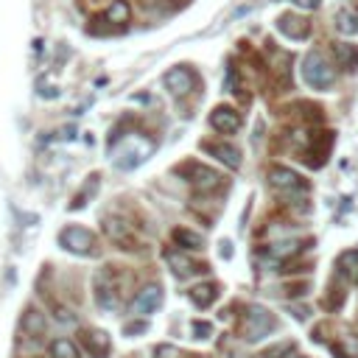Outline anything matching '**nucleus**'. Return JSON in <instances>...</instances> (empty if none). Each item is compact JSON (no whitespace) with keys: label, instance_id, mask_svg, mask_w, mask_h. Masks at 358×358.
I'll return each instance as SVG.
<instances>
[{"label":"nucleus","instance_id":"39448f33","mask_svg":"<svg viewBox=\"0 0 358 358\" xmlns=\"http://www.w3.org/2000/svg\"><path fill=\"white\" fill-rule=\"evenodd\" d=\"M269 185H271L280 196H285V199L303 196V193L308 190V185L303 182V177H300L297 171H292V168H285V165H274V168L269 171Z\"/></svg>","mask_w":358,"mask_h":358},{"label":"nucleus","instance_id":"bb28decb","mask_svg":"<svg viewBox=\"0 0 358 358\" xmlns=\"http://www.w3.org/2000/svg\"><path fill=\"white\" fill-rule=\"evenodd\" d=\"M344 297H347V292H341V289H336V285H333V289H330V297L322 300V305H325L328 311H339L341 303H344Z\"/></svg>","mask_w":358,"mask_h":358},{"label":"nucleus","instance_id":"f257e3e1","mask_svg":"<svg viewBox=\"0 0 358 358\" xmlns=\"http://www.w3.org/2000/svg\"><path fill=\"white\" fill-rule=\"evenodd\" d=\"M109 152H112V163L123 171L137 168L140 163H146L149 154L154 152V140L149 134H109Z\"/></svg>","mask_w":358,"mask_h":358},{"label":"nucleus","instance_id":"ddd939ff","mask_svg":"<svg viewBox=\"0 0 358 358\" xmlns=\"http://www.w3.org/2000/svg\"><path fill=\"white\" fill-rule=\"evenodd\" d=\"M82 341H84V350H87L93 358H107L109 350H112L109 333H104V330H98V328L84 330V333H82Z\"/></svg>","mask_w":358,"mask_h":358},{"label":"nucleus","instance_id":"f3484780","mask_svg":"<svg viewBox=\"0 0 358 358\" xmlns=\"http://www.w3.org/2000/svg\"><path fill=\"white\" fill-rule=\"evenodd\" d=\"M165 260H168V266H171L179 277H188V274L199 271V266H196L185 252H179V249H165Z\"/></svg>","mask_w":358,"mask_h":358},{"label":"nucleus","instance_id":"2eb2a0df","mask_svg":"<svg viewBox=\"0 0 358 358\" xmlns=\"http://www.w3.org/2000/svg\"><path fill=\"white\" fill-rule=\"evenodd\" d=\"M202 149L207 154H213L219 163H224L227 168H241V152L233 146V143H204Z\"/></svg>","mask_w":358,"mask_h":358},{"label":"nucleus","instance_id":"dca6fc26","mask_svg":"<svg viewBox=\"0 0 358 358\" xmlns=\"http://www.w3.org/2000/svg\"><path fill=\"white\" fill-rule=\"evenodd\" d=\"M188 297H190V303L196 308H210L213 303L219 300V285L216 283H199L188 292Z\"/></svg>","mask_w":358,"mask_h":358},{"label":"nucleus","instance_id":"2f4dec72","mask_svg":"<svg viewBox=\"0 0 358 358\" xmlns=\"http://www.w3.org/2000/svg\"><path fill=\"white\" fill-rule=\"evenodd\" d=\"M294 3H297L300 9H316V6H319V0H294Z\"/></svg>","mask_w":358,"mask_h":358},{"label":"nucleus","instance_id":"412c9836","mask_svg":"<svg viewBox=\"0 0 358 358\" xmlns=\"http://www.w3.org/2000/svg\"><path fill=\"white\" fill-rule=\"evenodd\" d=\"M23 330H26L28 336H45V330H48L45 314H39V311H28V314L23 316Z\"/></svg>","mask_w":358,"mask_h":358},{"label":"nucleus","instance_id":"6ab92c4d","mask_svg":"<svg viewBox=\"0 0 358 358\" xmlns=\"http://www.w3.org/2000/svg\"><path fill=\"white\" fill-rule=\"evenodd\" d=\"M336 266H339V274H341V277H347L350 283H358V249L341 252Z\"/></svg>","mask_w":358,"mask_h":358},{"label":"nucleus","instance_id":"a878e982","mask_svg":"<svg viewBox=\"0 0 358 358\" xmlns=\"http://www.w3.org/2000/svg\"><path fill=\"white\" fill-rule=\"evenodd\" d=\"M96 190H98V177H90V182L84 185V190H82V193H79V196L73 199V204H70V207H73V210L84 207V199H87V196H93Z\"/></svg>","mask_w":358,"mask_h":358},{"label":"nucleus","instance_id":"72a5a7b5","mask_svg":"<svg viewBox=\"0 0 358 358\" xmlns=\"http://www.w3.org/2000/svg\"><path fill=\"white\" fill-rule=\"evenodd\" d=\"M294 316L297 319H308V308H294Z\"/></svg>","mask_w":358,"mask_h":358},{"label":"nucleus","instance_id":"aec40b11","mask_svg":"<svg viewBox=\"0 0 358 358\" xmlns=\"http://www.w3.org/2000/svg\"><path fill=\"white\" fill-rule=\"evenodd\" d=\"M129 17H132V6H129V0H112V6L107 9V15H104V20L112 26H126L129 23Z\"/></svg>","mask_w":358,"mask_h":358},{"label":"nucleus","instance_id":"7ed1b4c3","mask_svg":"<svg viewBox=\"0 0 358 358\" xmlns=\"http://www.w3.org/2000/svg\"><path fill=\"white\" fill-rule=\"evenodd\" d=\"M274 328H277V319H274L266 308H260V305H249V308H247L244 325H241V333H244L247 341H260V339H266Z\"/></svg>","mask_w":358,"mask_h":358},{"label":"nucleus","instance_id":"423d86ee","mask_svg":"<svg viewBox=\"0 0 358 358\" xmlns=\"http://www.w3.org/2000/svg\"><path fill=\"white\" fill-rule=\"evenodd\" d=\"M199 193H213V190H219L222 188V174L219 171H213V168H207V165H202V163H188V165H182V168H177Z\"/></svg>","mask_w":358,"mask_h":358},{"label":"nucleus","instance_id":"cd10ccee","mask_svg":"<svg viewBox=\"0 0 358 358\" xmlns=\"http://www.w3.org/2000/svg\"><path fill=\"white\" fill-rule=\"evenodd\" d=\"M190 330H193V339H210L213 336V325L210 322H202V319H196L190 325Z\"/></svg>","mask_w":358,"mask_h":358},{"label":"nucleus","instance_id":"20e7f679","mask_svg":"<svg viewBox=\"0 0 358 358\" xmlns=\"http://www.w3.org/2000/svg\"><path fill=\"white\" fill-rule=\"evenodd\" d=\"M59 244H62V249L73 252V255H82V258L98 252L96 235H93L90 230H84V227H76V224H73V227H64V230L59 233Z\"/></svg>","mask_w":358,"mask_h":358},{"label":"nucleus","instance_id":"f8f14e48","mask_svg":"<svg viewBox=\"0 0 358 358\" xmlns=\"http://www.w3.org/2000/svg\"><path fill=\"white\" fill-rule=\"evenodd\" d=\"M210 126L222 134H235L241 129V115L233 107H216L210 112Z\"/></svg>","mask_w":358,"mask_h":358},{"label":"nucleus","instance_id":"0eeeda50","mask_svg":"<svg viewBox=\"0 0 358 358\" xmlns=\"http://www.w3.org/2000/svg\"><path fill=\"white\" fill-rule=\"evenodd\" d=\"M163 84H165V90H171L174 96H190V93L196 90V84H199V76L193 73L188 64H177V67H171L168 73H165Z\"/></svg>","mask_w":358,"mask_h":358},{"label":"nucleus","instance_id":"f03ea898","mask_svg":"<svg viewBox=\"0 0 358 358\" xmlns=\"http://www.w3.org/2000/svg\"><path fill=\"white\" fill-rule=\"evenodd\" d=\"M300 70H303V82H305L311 90H330V87L336 84V70H333V64H330L319 51L305 53Z\"/></svg>","mask_w":358,"mask_h":358},{"label":"nucleus","instance_id":"4be33fe9","mask_svg":"<svg viewBox=\"0 0 358 358\" xmlns=\"http://www.w3.org/2000/svg\"><path fill=\"white\" fill-rule=\"evenodd\" d=\"M51 358H79V347L70 339H53L51 341Z\"/></svg>","mask_w":358,"mask_h":358},{"label":"nucleus","instance_id":"5701e85b","mask_svg":"<svg viewBox=\"0 0 358 358\" xmlns=\"http://www.w3.org/2000/svg\"><path fill=\"white\" fill-rule=\"evenodd\" d=\"M336 56L344 70H358V48L355 45H336Z\"/></svg>","mask_w":358,"mask_h":358},{"label":"nucleus","instance_id":"c756f323","mask_svg":"<svg viewBox=\"0 0 358 358\" xmlns=\"http://www.w3.org/2000/svg\"><path fill=\"white\" fill-rule=\"evenodd\" d=\"M143 330H149V325H146V322H129V325L123 328V333H126V336H134V333H143Z\"/></svg>","mask_w":358,"mask_h":358},{"label":"nucleus","instance_id":"c85d7f7f","mask_svg":"<svg viewBox=\"0 0 358 358\" xmlns=\"http://www.w3.org/2000/svg\"><path fill=\"white\" fill-rule=\"evenodd\" d=\"M154 355H157V358H182V352H179L174 344H160V347L154 350Z\"/></svg>","mask_w":358,"mask_h":358},{"label":"nucleus","instance_id":"9b49d317","mask_svg":"<svg viewBox=\"0 0 358 358\" xmlns=\"http://www.w3.org/2000/svg\"><path fill=\"white\" fill-rule=\"evenodd\" d=\"M163 305V289L160 285H146L134 300H132V314H137V316H149V314H154L157 308Z\"/></svg>","mask_w":358,"mask_h":358},{"label":"nucleus","instance_id":"f704fd0d","mask_svg":"<svg viewBox=\"0 0 358 358\" xmlns=\"http://www.w3.org/2000/svg\"><path fill=\"white\" fill-rule=\"evenodd\" d=\"M285 358H305V355H300V352H292V350H289V352H285Z\"/></svg>","mask_w":358,"mask_h":358},{"label":"nucleus","instance_id":"4468645a","mask_svg":"<svg viewBox=\"0 0 358 358\" xmlns=\"http://www.w3.org/2000/svg\"><path fill=\"white\" fill-rule=\"evenodd\" d=\"M277 31L285 34L289 39H305L311 34V23L305 17H297V15H280Z\"/></svg>","mask_w":358,"mask_h":358},{"label":"nucleus","instance_id":"393cba45","mask_svg":"<svg viewBox=\"0 0 358 358\" xmlns=\"http://www.w3.org/2000/svg\"><path fill=\"white\" fill-rule=\"evenodd\" d=\"M297 252H300V244H297V241H283V244H274V247H269V255H271L274 260H283V258L297 255Z\"/></svg>","mask_w":358,"mask_h":358},{"label":"nucleus","instance_id":"9d476101","mask_svg":"<svg viewBox=\"0 0 358 358\" xmlns=\"http://www.w3.org/2000/svg\"><path fill=\"white\" fill-rule=\"evenodd\" d=\"M333 149V132H319L311 137L308 143V149H305V163L311 168H322L328 163V154Z\"/></svg>","mask_w":358,"mask_h":358},{"label":"nucleus","instance_id":"a211bd4d","mask_svg":"<svg viewBox=\"0 0 358 358\" xmlns=\"http://www.w3.org/2000/svg\"><path fill=\"white\" fill-rule=\"evenodd\" d=\"M174 241H177L182 249H188V252H202V249H204V238H202L199 233L188 230V227L174 230Z\"/></svg>","mask_w":358,"mask_h":358},{"label":"nucleus","instance_id":"6e6552de","mask_svg":"<svg viewBox=\"0 0 358 358\" xmlns=\"http://www.w3.org/2000/svg\"><path fill=\"white\" fill-rule=\"evenodd\" d=\"M104 233H107V238H109L112 244H118L120 249H134V247H137V233H134V227H132L129 222L118 219V216H107V219H104Z\"/></svg>","mask_w":358,"mask_h":358},{"label":"nucleus","instance_id":"7c9ffc66","mask_svg":"<svg viewBox=\"0 0 358 358\" xmlns=\"http://www.w3.org/2000/svg\"><path fill=\"white\" fill-rule=\"evenodd\" d=\"M56 319H59L62 325H76V316L70 314V311H64V308H56Z\"/></svg>","mask_w":358,"mask_h":358},{"label":"nucleus","instance_id":"b1692460","mask_svg":"<svg viewBox=\"0 0 358 358\" xmlns=\"http://www.w3.org/2000/svg\"><path fill=\"white\" fill-rule=\"evenodd\" d=\"M336 28H339L341 34H358V12L341 9V12L336 15Z\"/></svg>","mask_w":358,"mask_h":358},{"label":"nucleus","instance_id":"1a4fd4ad","mask_svg":"<svg viewBox=\"0 0 358 358\" xmlns=\"http://www.w3.org/2000/svg\"><path fill=\"white\" fill-rule=\"evenodd\" d=\"M96 285V303L104 308V311H112L118 305V285L112 280V269H101L93 280Z\"/></svg>","mask_w":358,"mask_h":358},{"label":"nucleus","instance_id":"473e14b6","mask_svg":"<svg viewBox=\"0 0 358 358\" xmlns=\"http://www.w3.org/2000/svg\"><path fill=\"white\" fill-rule=\"evenodd\" d=\"M233 249H230V241H222V258H230Z\"/></svg>","mask_w":358,"mask_h":358}]
</instances>
